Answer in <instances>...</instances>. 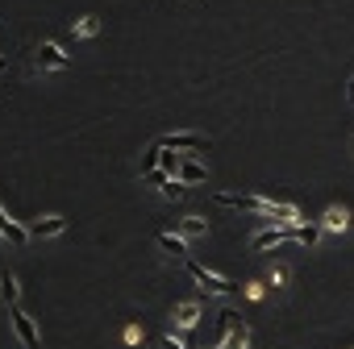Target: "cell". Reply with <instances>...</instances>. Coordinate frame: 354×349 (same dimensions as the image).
Masks as SVG:
<instances>
[{
  "mask_svg": "<svg viewBox=\"0 0 354 349\" xmlns=\"http://www.w3.org/2000/svg\"><path fill=\"white\" fill-rule=\"evenodd\" d=\"M213 200H217V204H225V208H242V212H254V217L283 221V225H296V221H300V208H296V204H275V200H263V196H234V192H217Z\"/></svg>",
  "mask_w": 354,
  "mask_h": 349,
  "instance_id": "6da1fadb",
  "label": "cell"
},
{
  "mask_svg": "<svg viewBox=\"0 0 354 349\" xmlns=\"http://www.w3.org/2000/svg\"><path fill=\"white\" fill-rule=\"evenodd\" d=\"M96 30H100V26H96V17H80V26H75V34H80V38H92Z\"/></svg>",
  "mask_w": 354,
  "mask_h": 349,
  "instance_id": "2e32d148",
  "label": "cell"
},
{
  "mask_svg": "<svg viewBox=\"0 0 354 349\" xmlns=\"http://www.w3.org/2000/svg\"><path fill=\"white\" fill-rule=\"evenodd\" d=\"M175 233H180V237H205V233H209V221H201V217H184L180 225H175Z\"/></svg>",
  "mask_w": 354,
  "mask_h": 349,
  "instance_id": "5bb4252c",
  "label": "cell"
},
{
  "mask_svg": "<svg viewBox=\"0 0 354 349\" xmlns=\"http://www.w3.org/2000/svg\"><path fill=\"white\" fill-rule=\"evenodd\" d=\"M221 320H225V341H221V349H246V341H250V328L242 324V316L225 312Z\"/></svg>",
  "mask_w": 354,
  "mask_h": 349,
  "instance_id": "5b68a950",
  "label": "cell"
},
{
  "mask_svg": "<svg viewBox=\"0 0 354 349\" xmlns=\"http://www.w3.org/2000/svg\"><path fill=\"white\" fill-rule=\"evenodd\" d=\"M67 233V221L63 217H42V221H30V237H63Z\"/></svg>",
  "mask_w": 354,
  "mask_h": 349,
  "instance_id": "52a82bcc",
  "label": "cell"
},
{
  "mask_svg": "<svg viewBox=\"0 0 354 349\" xmlns=\"http://www.w3.org/2000/svg\"><path fill=\"white\" fill-rule=\"evenodd\" d=\"M196 320H201V303L196 299H188V303L175 308V328H192Z\"/></svg>",
  "mask_w": 354,
  "mask_h": 349,
  "instance_id": "4fadbf2b",
  "label": "cell"
},
{
  "mask_svg": "<svg viewBox=\"0 0 354 349\" xmlns=\"http://www.w3.org/2000/svg\"><path fill=\"white\" fill-rule=\"evenodd\" d=\"M321 229H325V233H346V229H350V212H346V208H325Z\"/></svg>",
  "mask_w": 354,
  "mask_h": 349,
  "instance_id": "30bf717a",
  "label": "cell"
},
{
  "mask_svg": "<svg viewBox=\"0 0 354 349\" xmlns=\"http://www.w3.org/2000/svg\"><path fill=\"white\" fill-rule=\"evenodd\" d=\"M13 328H17V337L26 341V349H42V341H38V328H34V316L17 303L13 308Z\"/></svg>",
  "mask_w": 354,
  "mask_h": 349,
  "instance_id": "8992f818",
  "label": "cell"
},
{
  "mask_svg": "<svg viewBox=\"0 0 354 349\" xmlns=\"http://www.w3.org/2000/svg\"><path fill=\"white\" fill-rule=\"evenodd\" d=\"M184 192H188V183L180 179V174H175V179H167V183H162V196H171V200H184Z\"/></svg>",
  "mask_w": 354,
  "mask_h": 349,
  "instance_id": "9a60e30c",
  "label": "cell"
},
{
  "mask_svg": "<svg viewBox=\"0 0 354 349\" xmlns=\"http://www.w3.org/2000/svg\"><path fill=\"white\" fill-rule=\"evenodd\" d=\"M162 349H188L184 341H175V337H162Z\"/></svg>",
  "mask_w": 354,
  "mask_h": 349,
  "instance_id": "ac0fdd59",
  "label": "cell"
},
{
  "mask_svg": "<svg viewBox=\"0 0 354 349\" xmlns=\"http://www.w3.org/2000/svg\"><path fill=\"white\" fill-rule=\"evenodd\" d=\"M154 166H158V141H154V146L146 150V158H142V170H154Z\"/></svg>",
  "mask_w": 354,
  "mask_h": 349,
  "instance_id": "e0dca14e",
  "label": "cell"
},
{
  "mask_svg": "<svg viewBox=\"0 0 354 349\" xmlns=\"http://www.w3.org/2000/svg\"><path fill=\"white\" fill-rule=\"evenodd\" d=\"M184 262H188V275H192V283H196V287H205L209 295H238V291H242V283L213 275V270H209V266H201L196 258H184Z\"/></svg>",
  "mask_w": 354,
  "mask_h": 349,
  "instance_id": "3957f363",
  "label": "cell"
},
{
  "mask_svg": "<svg viewBox=\"0 0 354 349\" xmlns=\"http://www.w3.org/2000/svg\"><path fill=\"white\" fill-rule=\"evenodd\" d=\"M0 67H5V59H0Z\"/></svg>",
  "mask_w": 354,
  "mask_h": 349,
  "instance_id": "ffe728a7",
  "label": "cell"
},
{
  "mask_svg": "<svg viewBox=\"0 0 354 349\" xmlns=\"http://www.w3.org/2000/svg\"><path fill=\"white\" fill-rule=\"evenodd\" d=\"M158 141H162V146H171V150H180V154H201V150L209 146V137H205V133H162Z\"/></svg>",
  "mask_w": 354,
  "mask_h": 349,
  "instance_id": "277c9868",
  "label": "cell"
},
{
  "mask_svg": "<svg viewBox=\"0 0 354 349\" xmlns=\"http://www.w3.org/2000/svg\"><path fill=\"white\" fill-rule=\"evenodd\" d=\"M34 54H38V63H42V67H67V54H63L55 42H42Z\"/></svg>",
  "mask_w": 354,
  "mask_h": 349,
  "instance_id": "7c38bea8",
  "label": "cell"
},
{
  "mask_svg": "<svg viewBox=\"0 0 354 349\" xmlns=\"http://www.w3.org/2000/svg\"><path fill=\"white\" fill-rule=\"evenodd\" d=\"M0 299H5L9 308H17V299H21V287H17L13 270H0Z\"/></svg>",
  "mask_w": 354,
  "mask_h": 349,
  "instance_id": "8fae6325",
  "label": "cell"
},
{
  "mask_svg": "<svg viewBox=\"0 0 354 349\" xmlns=\"http://www.w3.org/2000/svg\"><path fill=\"white\" fill-rule=\"evenodd\" d=\"M321 225H275V229H263L250 237V250H271V246H283V241H300V246H317L321 241Z\"/></svg>",
  "mask_w": 354,
  "mask_h": 349,
  "instance_id": "7a4b0ae2",
  "label": "cell"
},
{
  "mask_svg": "<svg viewBox=\"0 0 354 349\" xmlns=\"http://www.w3.org/2000/svg\"><path fill=\"white\" fill-rule=\"evenodd\" d=\"M350 104H354V79H350Z\"/></svg>",
  "mask_w": 354,
  "mask_h": 349,
  "instance_id": "d6986e66",
  "label": "cell"
},
{
  "mask_svg": "<svg viewBox=\"0 0 354 349\" xmlns=\"http://www.w3.org/2000/svg\"><path fill=\"white\" fill-rule=\"evenodd\" d=\"M154 246H158L162 254H171V258H188V246H184V237H180V233H158V237H154Z\"/></svg>",
  "mask_w": 354,
  "mask_h": 349,
  "instance_id": "9c48e42d",
  "label": "cell"
},
{
  "mask_svg": "<svg viewBox=\"0 0 354 349\" xmlns=\"http://www.w3.org/2000/svg\"><path fill=\"white\" fill-rule=\"evenodd\" d=\"M180 179L192 188V183H205V179H209V170H205V166H201L192 154H184V162H180Z\"/></svg>",
  "mask_w": 354,
  "mask_h": 349,
  "instance_id": "ba28073f",
  "label": "cell"
}]
</instances>
